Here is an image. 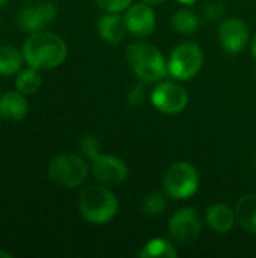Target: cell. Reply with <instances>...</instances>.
<instances>
[{"label":"cell","mask_w":256,"mask_h":258,"mask_svg":"<svg viewBox=\"0 0 256 258\" xmlns=\"http://www.w3.org/2000/svg\"><path fill=\"white\" fill-rule=\"evenodd\" d=\"M21 51L24 63L38 71L54 70L68 57V47L65 39L60 35L48 30L29 33Z\"/></svg>","instance_id":"obj_1"},{"label":"cell","mask_w":256,"mask_h":258,"mask_svg":"<svg viewBox=\"0 0 256 258\" xmlns=\"http://www.w3.org/2000/svg\"><path fill=\"white\" fill-rule=\"evenodd\" d=\"M119 210L116 195L106 184L86 186L78 195V212L92 225H106L115 219Z\"/></svg>","instance_id":"obj_2"},{"label":"cell","mask_w":256,"mask_h":258,"mask_svg":"<svg viewBox=\"0 0 256 258\" xmlns=\"http://www.w3.org/2000/svg\"><path fill=\"white\" fill-rule=\"evenodd\" d=\"M127 62L143 83H158L169 74L161 50L149 42H133L127 47Z\"/></svg>","instance_id":"obj_3"},{"label":"cell","mask_w":256,"mask_h":258,"mask_svg":"<svg viewBox=\"0 0 256 258\" xmlns=\"http://www.w3.org/2000/svg\"><path fill=\"white\" fill-rule=\"evenodd\" d=\"M47 174L53 184L62 189H75L86 181L89 168L78 154L62 153L50 160Z\"/></svg>","instance_id":"obj_4"},{"label":"cell","mask_w":256,"mask_h":258,"mask_svg":"<svg viewBox=\"0 0 256 258\" xmlns=\"http://www.w3.org/2000/svg\"><path fill=\"white\" fill-rule=\"evenodd\" d=\"M199 189V172L190 162L172 163L163 175V190L172 200H189Z\"/></svg>","instance_id":"obj_5"},{"label":"cell","mask_w":256,"mask_h":258,"mask_svg":"<svg viewBox=\"0 0 256 258\" xmlns=\"http://www.w3.org/2000/svg\"><path fill=\"white\" fill-rule=\"evenodd\" d=\"M204 65V51L195 42H183L177 45L167 60L169 74L181 82L196 77Z\"/></svg>","instance_id":"obj_6"},{"label":"cell","mask_w":256,"mask_h":258,"mask_svg":"<svg viewBox=\"0 0 256 258\" xmlns=\"http://www.w3.org/2000/svg\"><path fill=\"white\" fill-rule=\"evenodd\" d=\"M204 228V221L201 215L192 209L184 207L177 210L167 222V233L174 243L178 245H190L199 239Z\"/></svg>","instance_id":"obj_7"},{"label":"cell","mask_w":256,"mask_h":258,"mask_svg":"<svg viewBox=\"0 0 256 258\" xmlns=\"http://www.w3.org/2000/svg\"><path fill=\"white\" fill-rule=\"evenodd\" d=\"M149 100H151V104L160 113L178 115L187 107L189 94L177 82L161 80L152 88L149 94Z\"/></svg>","instance_id":"obj_8"},{"label":"cell","mask_w":256,"mask_h":258,"mask_svg":"<svg viewBox=\"0 0 256 258\" xmlns=\"http://www.w3.org/2000/svg\"><path fill=\"white\" fill-rule=\"evenodd\" d=\"M92 174L94 178L106 186H118L124 183L128 177L127 163L112 154H97L92 160Z\"/></svg>","instance_id":"obj_9"},{"label":"cell","mask_w":256,"mask_h":258,"mask_svg":"<svg viewBox=\"0 0 256 258\" xmlns=\"http://www.w3.org/2000/svg\"><path fill=\"white\" fill-rule=\"evenodd\" d=\"M57 15V5L51 0H44L36 5L24 6L18 12V26L26 33H33L42 30V27L48 26Z\"/></svg>","instance_id":"obj_10"},{"label":"cell","mask_w":256,"mask_h":258,"mask_svg":"<svg viewBox=\"0 0 256 258\" xmlns=\"http://www.w3.org/2000/svg\"><path fill=\"white\" fill-rule=\"evenodd\" d=\"M219 41L225 51L229 54H237L244 50L249 41V27L247 24L235 17L222 20L219 26Z\"/></svg>","instance_id":"obj_11"},{"label":"cell","mask_w":256,"mask_h":258,"mask_svg":"<svg viewBox=\"0 0 256 258\" xmlns=\"http://www.w3.org/2000/svg\"><path fill=\"white\" fill-rule=\"evenodd\" d=\"M125 23L128 27V33L136 36H148L154 32L157 18L152 6L140 2V3H131L130 8L124 14Z\"/></svg>","instance_id":"obj_12"},{"label":"cell","mask_w":256,"mask_h":258,"mask_svg":"<svg viewBox=\"0 0 256 258\" xmlns=\"http://www.w3.org/2000/svg\"><path fill=\"white\" fill-rule=\"evenodd\" d=\"M98 33L109 44H119L128 33L125 17L121 12H106L98 20Z\"/></svg>","instance_id":"obj_13"},{"label":"cell","mask_w":256,"mask_h":258,"mask_svg":"<svg viewBox=\"0 0 256 258\" xmlns=\"http://www.w3.org/2000/svg\"><path fill=\"white\" fill-rule=\"evenodd\" d=\"M205 222L213 231L219 234H225L231 231L237 224L235 210H232L229 206L223 203L211 204L205 212Z\"/></svg>","instance_id":"obj_14"},{"label":"cell","mask_w":256,"mask_h":258,"mask_svg":"<svg viewBox=\"0 0 256 258\" xmlns=\"http://www.w3.org/2000/svg\"><path fill=\"white\" fill-rule=\"evenodd\" d=\"M29 112V101L18 89L6 91L0 95V113L3 119L21 121Z\"/></svg>","instance_id":"obj_15"},{"label":"cell","mask_w":256,"mask_h":258,"mask_svg":"<svg viewBox=\"0 0 256 258\" xmlns=\"http://www.w3.org/2000/svg\"><path fill=\"white\" fill-rule=\"evenodd\" d=\"M237 224L247 233L256 234V194L243 195L235 206Z\"/></svg>","instance_id":"obj_16"},{"label":"cell","mask_w":256,"mask_h":258,"mask_svg":"<svg viewBox=\"0 0 256 258\" xmlns=\"http://www.w3.org/2000/svg\"><path fill=\"white\" fill-rule=\"evenodd\" d=\"M23 65L26 63L21 50L9 44L0 45V76H17L23 70Z\"/></svg>","instance_id":"obj_17"},{"label":"cell","mask_w":256,"mask_h":258,"mask_svg":"<svg viewBox=\"0 0 256 258\" xmlns=\"http://www.w3.org/2000/svg\"><path fill=\"white\" fill-rule=\"evenodd\" d=\"M139 255L142 258H177L178 257V251L174 245V240L164 239V237H155L148 240Z\"/></svg>","instance_id":"obj_18"},{"label":"cell","mask_w":256,"mask_h":258,"mask_svg":"<svg viewBox=\"0 0 256 258\" xmlns=\"http://www.w3.org/2000/svg\"><path fill=\"white\" fill-rule=\"evenodd\" d=\"M170 26L177 33L181 35H192L195 33L199 26H201V20L199 17L190 11V9H180L177 11L172 18H170Z\"/></svg>","instance_id":"obj_19"},{"label":"cell","mask_w":256,"mask_h":258,"mask_svg":"<svg viewBox=\"0 0 256 258\" xmlns=\"http://www.w3.org/2000/svg\"><path fill=\"white\" fill-rule=\"evenodd\" d=\"M41 85H42L41 71H38V70H35L32 67L23 68L15 76V89H18L24 95L36 94L39 91Z\"/></svg>","instance_id":"obj_20"},{"label":"cell","mask_w":256,"mask_h":258,"mask_svg":"<svg viewBox=\"0 0 256 258\" xmlns=\"http://www.w3.org/2000/svg\"><path fill=\"white\" fill-rule=\"evenodd\" d=\"M167 195L158 194V192H151L142 200V210L146 216L154 218L161 215L166 207H167Z\"/></svg>","instance_id":"obj_21"},{"label":"cell","mask_w":256,"mask_h":258,"mask_svg":"<svg viewBox=\"0 0 256 258\" xmlns=\"http://www.w3.org/2000/svg\"><path fill=\"white\" fill-rule=\"evenodd\" d=\"M80 150H81L83 156H86L89 160H92L97 154L101 153L98 138L97 136H92V135H86L81 139V142H80Z\"/></svg>","instance_id":"obj_22"},{"label":"cell","mask_w":256,"mask_h":258,"mask_svg":"<svg viewBox=\"0 0 256 258\" xmlns=\"http://www.w3.org/2000/svg\"><path fill=\"white\" fill-rule=\"evenodd\" d=\"M202 15L208 21H217L225 15V8L220 2H210L204 6Z\"/></svg>","instance_id":"obj_23"},{"label":"cell","mask_w":256,"mask_h":258,"mask_svg":"<svg viewBox=\"0 0 256 258\" xmlns=\"http://www.w3.org/2000/svg\"><path fill=\"white\" fill-rule=\"evenodd\" d=\"M97 5L106 12H122L130 8L133 0H95Z\"/></svg>","instance_id":"obj_24"},{"label":"cell","mask_w":256,"mask_h":258,"mask_svg":"<svg viewBox=\"0 0 256 258\" xmlns=\"http://www.w3.org/2000/svg\"><path fill=\"white\" fill-rule=\"evenodd\" d=\"M130 104H134V106H139L142 104L145 100H146V89H145V83H139L136 86H133L130 91H128V95H127Z\"/></svg>","instance_id":"obj_25"},{"label":"cell","mask_w":256,"mask_h":258,"mask_svg":"<svg viewBox=\"0 0 256 258\" xmlns=\"http://www.w3.org/2000/svg\"><path fill=\"white\" fill-rule=\"evenodd\" d=\"M142 2L146 3V5H149V6H157V5L163 3L164 0H142Z\"/></svg>","instance_id":"obj_26"},{"label":"cell","mask_w":256,"mask_h":258,"mask_svg":"<svg viewBox=\"0 0 256 258\" xmlns=\"http://www.w3.org/2000/svg\"><path fill=\"white\" fill-rule=\"evenodd\" d=\"M12 257H14V254L8 252V251H5V249H0V258H12Z\"/></svg>","instance_id":"obj_27"},{"label":"cell","mask_w":256,"mask_h":258,"mask_svg":"<svg viewBox=\"0 0 256 258\" xmlns=\"http://www.w3.org/2000/svg\"><path fill=\"white\" fill-rule=\"evenodd\" d=\"M252 54H253V57H256V33L253 41H252Z\"/></svg>","instance_id":"obj_28"},{"label":"cell","mask_w":256,"mask_h":258,"mask_svg":"<svg viewBox=\"0 0 256 258\" xmlns=\"http://www.w3.org/2000/svg\"><path fill=\"white\" fill-rule=\"evenodd\" d=\"M177 2H180V3H183V5H192V3H195L196 0H177Z\"/></svg>","instance_id":"obj_29"},{"label":"cell","mask_w":256,"mask_h":258,"mask_svg":"<svg viewBox=\"0 0 256 258\" xmlns=\"http://www.w3.org/2000/svg\"><path fill=\"white\" fill-rule=\"evenodd\" d=\"M8 2H9V0H0V8H3L5 5H8Z\"/></svg>","instance_id":"obj_30"},{"label":"cell","mask_w":256,"mask_h":258,"mask_svg":"<svg viewBox=\"0 0 256 258\" xmlns=\"http://www.w3.org/2000/svg\"><path fill=\"white\" fill-rule=\"evenodd\" d=\"M2 119H3V116H2V113H0V122H2Z\"/></svg>","instance_id":"obj_31"}]
</instances>
